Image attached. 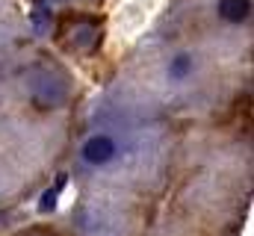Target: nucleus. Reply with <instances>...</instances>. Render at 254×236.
I'll return each mask as SVG.
<instances>
[{"mask_svg":"<svg viewBox=\"0 0 254 236\" xmlns=\"http://www.w3.org/2000/svg\"><path fill=\"white\" fill-rule=\"evenodd\" d=\"M252 12V0H219V18L228 24H243Z\"/></svg>","mask_w":254,"mask_h":236,"instance_id":"nucleus-2","label":"nucleus"},{"mask_svg":"<svg viewBox=\"0 0 254 236\" xmlns=\"http://www.w3.org/2000/svg\"><path fill=\"white\" fill-rule=\"evenodd\" d=\"M80 157H83L89 166H107V163L116 157V142H113V136H107V133L89 136V139L83 142V148H80Z\"/></svg>","mask_w":254,"mask_h":236,"instance_id":"nucleus-1","label":"nucleus"},{"mask_svg":"<svg viewBox=\"0 0 254 236\" xmlns=\"http://www.w3.org/2000/svg\"><path fill=\"white\" fill-rule=\"evenodd\" d=\"M63 186H65V175H60V180H57V183H54V186H51V189H48V192L42 195V201H39V210H42V213H51V210L57 207V201H60V192H63Z\"/></svg>","mask_w":254,"mask_h":236,"instance_id":"nucleus-4","label":"nucleus"},{"mask_svg":"<svg viewBox=\"0 0 254 236\" xmlns=\"http://www.w3.org/2000/svg\"><path fill=\"white\" fill-rule=\"evenodd\" d=\"M192 71V57L190 54H178V57L172 59V65H169V74H172V80H187Z\"/></svg>","mask_w":254,"mask_h":236,"instance_id":"nucleus-3","label":"nucleus"}]
</instances>
